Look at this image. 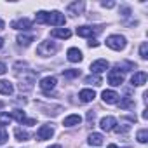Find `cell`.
Listing matches in <instances>:
<instances>
[{
  "mask_svg": "<svg viewBox=\"0 0 148 148\" xmlns=\"http://www.w3.org/2000/svg\"><path fill=\"white\" fill-rule=\"evenodd\" d=\"M37 52L40 56H52V54L58 52V44L56 42H51V40H45V42H42L37 47Z\"/></svg>",
  "mask_w": 148,
  "mask_h": 148,
  "instance_id": "cell-1",
  "label": "cell"
},
{
  "mask_svg": "<svg viewBox=\"0 0 148 148\" xmlns=\"http://www.w3.org/2000/svg\"><path fill=\"white\" fill-rule=\"evenodd\" d=\"M106 45L113 51H122L125 47V37L122 35H110L106 38Z\"/></svg>",
  "mask_w": 148,
  "mask_h": 148,
  "instance_id": "cell-2",
  "label": "cell"
},
{
  "mask_svg": "<svg viewBox=\"0 0 148 148\" xmlns=\"http://www.w3.org/2000/svg\"><path fill=\"white\" fill-rule=\"evenodd\" d=\"M64 23H66L64 14H61L59 11H52V12H49L47 25H52V26H64Z\"/></svg>",
  "mask_w": 148,
  "mask_h": 148,
  "instance_id": "cell-3",
  "label": "cell"
},
{
  "mask_svg": "<svg viewBox=\"0 0 148 148\" xmlns=\"http://www.w3.org/2000/svg\"><path fill=\"white\" fill-rule=\"evenodd\" d=\"M11 119H16L19 124H26V125H33V124L37 122L35 119H26V113H25L23 110H12Z\"/></svg>",
  "mask_w": 148,
  "mask_h": 148,
  "instance_id": "cell-4",
  "label": "cell"
},
{
  "mask_svg": "<svg viewBox=\"0 0 148 148\" xmlns=\"http://www.w3.org/2000/svg\"><path fill=\"white\" fill-rule=\"evenodd\" d=\"M108 84H112V86H122L124 84V75L120 73V70H110V73H108Z\"/></svg>",
  "mask_w": 148,
  "mask_h": 148,
  "instance_id": "cell-5",
  "label": "cell"
},
{
  "mask_svg": "<svg viewBox=\"0 0 148 148\" xmlns=\"http://www.w3.org/2000/svg\"><path fill=\"white\" fill-rule=\"evenodd\" d=\"M99 32H101V28H94V26H79L77 28V35L79 37H94Z\"/></svg>",
  "mask_w": 148,
  "mask_h": 148,
  "instance_id": "cell-6",
  "label": "cell"
},
{
  "mask_svg": "<svg viewBox=\"0 0 148 148\" xmlns=\"http://www.w3.org/2000/svg\"><path fill=\"white\" fill-rule=\"evenodd\" d=\"M56 84H58L56 77H45V79L40 80V89L45 91V92H51V91L56 87Z\"/></svg>",
  "mask_w": 148,
  "mask_h": 148,
  "instance_id": "cell-7",
  "label": "cell"
},
{
  "mask_svg": "<svg viewBox=\"0 0 148 148\" xmlns=\"http://www.w3.org/2000/svg\"><path fill=\"white\" fill-rule=\"evenodd\" d=\"M99 125H101V129L103 131H113L115 129V125H117V119L115 117H103L101 120H99Z\"/></svg>",
  "mask_w": 148,
  "mask_h": 148,
  "instance_id": "cell-8",
  "label": "cell"
},
{
  "mask_svg": "<svg viewBox=\"0 0 148 148\" xmlns=\"http://www.w3.org/2000/svg\"><path fill=\"white\" fill-rule=\"evenodd\" d=\"M52 134H54V131H52L51 125H42V127L37 131V139H38V141H45V139H51Z\"/></svg>",
  "mask_w": 148,
  "mask_h": 148,
  "instance_id": "cell-9",
  "label": "cell"
},
{
  "mask_svg": "<svg viewBox=\"0 0 148 148\" xmlns=\"http://www.w3.org/2000/svg\"><path fill=\"white\" fill-rule=\"evenodd\" d=\"M106 70H108V61L106 59H98V61H94L91 64V71L92 73H103Z\"/></svg>",
  "mask_w": 148,
  "mask_h": 148,
  "instance_id": "cell-10",
  "label": "cell"
},
{
  "mask_svg": "<svg viewBox=\"0 0 148 148\" xmlns=\"http://www.w3.org/2000/svg\"><path fill=\"white\" fill-rule=\"evenodd\" d=\"M66 56H68V61H71V63L82 61V52H80V49H77V47H70V49L66 51Z\"/></svg>",
  "mask_w": 148,
  "mask_h": 148,
  "instance_id": "cell-11",
  "label": "cell"
},
{
  "mask_svg": "<svg viewBox=\"0 0 148 148\" xmlns=\"http://www.w3.org/2000/svg\"><path fill=\"white\" fill-rule=\"evenodd\" d=\"M80 122H82V117H80V115H77V113H73V115L64 117L63 125H64V127H73V125H80Z\"/></svg>",
  "mask_w": 148,
  "mask_h": 148,
  "instance_id": "cell-12",
  "label": "cell"
},
{
  "mask_svg": "<svg viewBox=\"0 0 148 148\" xmlns=\"http://www.w3.org/2000/svg\"><path fill=\"white\" fill-rule=\"evenodd\" d=\"M101 98H103V101L105 103H108V105H115L117 101H119V94L115 92V91H103V94H101Z\"/></svg>",
  "mask_w": 148,
  "mask_h": 148,
  "instance_id": "cell-13",
  "label": "cell"
},
{
  "mask_svg": "<svg viewBox=\"0 0 148 148\" xmlns=\"http://www.w3.org/2000/svg\"><path fill=\"white\" fill-rule=\"evenodd\" d=\"M145 82H146V73H145V71H136L134 75L131 77V84H132V86H136V87L143 86Z\"/></svg>",
  "mask_w": 148,
  "mask_h": 148,
  "instance_id": "cell-14",
  "label": "cell"
},
{
  "mask_svg": "<svg viewBox=\"0 0 148 148\" xmlns=\"http://www.w3.org/2000/svg\"><path fill=\"white\" fill-rule=\"evenodd\" d=\"M51 37L52 38H70L71 37V32L68 30V28H56V30H52L51 32Z\"/></svg>",
  "mask_w": 148,
  "mask_h": 148,
  "instance_id": "cell-15",
  "label": "cell"
},
{
  "mask_svg": "<svg viewBox=\"0 0 148 148\" xmlns=\"http://www.w3.org/2000/svg\"><path fill=\"white\" fill-rule=\"evenodd\" d=\"M103 134H99V132H91L89 134V138H87V143L91 145V146H101L103 145Z\"/></svg>",
  "mask_w": 148,
  "mask_h": 148,
  "instance_id": "cell-16",
  "label": "cell"
},
{
  "mask_svg": "<svg viewBox=\"0 0 148 148\" xmlns=\"http://www.w3.org/2000/svg\"><path fill=\"white\" fill-rule=\"evenodd\" d=\"M14 92V86L9 80H0V94L4 96H11Z\"/></svg>",
  "mask_w": 148,
  "mask_h": 148,
  "instance_id": "cell-17",
  "label": "cell"
},
{
  "mask_svg": "<svg viewBox=\"0 0 148 148\" xmlns=\"http://www.w3.org/2000/svg\"><path fill=\"white\" fill-rule=\"evenodd\" d=\"M11 26L16 28V30H30V28H32V21L26 19V18H25V19H18V21H12Z\"/></svg>",
  "mask_w": 148,
  "mask_h": 148,
  "instance_id": "cell-18",
  "label": "cell"
},
{
  "mask_svg": "<svg viewBox=\"0 0 148 148\" xmlns=\"http://www.w3.org/2000/svg\"><path fill=\"white\" fill-rule=\"evenodd\" d=\"M79 98H80V101L89 103V101H92V99L96 98V92H94L92 89H82V91L79 92Z\"/></svg>",
  "mask_w": 148,
  "mask_h": 148,
  "instance_id": "cell-19",
  "label": "cell"
},
{
  "mask_svg": "<svg viewBox=\"0 0 148 148\" xmlns=\"http://www.w3.org/2000/svg\"><path fill=\"white\" fill-rule=\"evenodd\" d=\"M84 11V2H75V4H70L68 5V12L73 14V16H77Z\"/></svg>",
  "mask_w": 148,
  "mask_h": 148,
  "instance_id": "cell-20",
  "label": "cell"
},
{
  "mask_svg": "<svg viewBox=\"0 0 148 148\" xmlns=\"http://www.w3.org/2000/svg\"><path fill=\"white\" fill-rule=\"evenodd\" d=\"M14 136H16L18 141H28V139H30V134H28L26 131H23L21 127H16V129H14Z\"/></svg>",
  "mask_w": 148,
  "mask_h": 148,
  "instance_id": "cell-21",
  "label": "cell"
},
{
  "mask_svg": "<svg viewBox=\"0 0 148 148\" xmlns=\"http://www.w3.org/2000/svg\"><path fill=\"white\" fill-rule=\"evenodd\" d=\"M47 19H49V12H45V11H38L35 16V21L38 25H47Z\"/></svg>",
  "mask_w": 148,
  "mask_h": 148,
  "instance_id": "cell-22",
  "label": "cell"
},
{
  "mask_svg": "<svg viewBox=\"0 0 148 148\" xmlns=\"http://www.w3.org/2000/svg\"><path fill=\"white\" fill-rule=\"evenodd\" d=\"M35 40L33 35H18V44L19 45H30Z\"/></svg>",
  "mask_w": 148,
  "mask_h": 148,
  "instance_id": "cell-23",
  "label": "cell"
},
{
  "mask_svg": "<svg viewBox=\"0 0 148 148\" xmlns=\"http://www.w3.org/2000/svg\"><path fill=\"white\" fill-rule=\"evenodd\" d=\"M101 77H98V75H89L87 79H86V84H92V86H101Z\"/></svg>",
  "mask_w": 148,
  "mask_h": 148,
  "instance_id": "cell-24",
  "label": "cell"
},
{
  "mask_svg": "<svg viewBox=\"0 0 148 148\" xmlns=\"http://www.w3.org/2000/svg\"><path fill=\"white\" fill-rule=\"evenodd\" d=\"M63 75L68 77V79H75V77L80 75V70H73V68H71V70H64V71H63Z\"/></svg>",
  "mask_w": 148,
  "mask_h": 148,
  "instance_id": "cell-25",
  "label": "cell"
},
{
  "mask_svg": "<svg viewBox=\"0 0 148 148\" xmlns=\"http://www.w3.org/2000/svg\"><path fill=\"white\" fill-rule=\"evenodd\" d=\"M139 56H141V59H148V44H146V42L141 44V47H139Z\"/></svg>",
  "mask_w": 148,
  "mask_h": 148,
  "instance_id": "cell-26",
  "label": "cell"
},
{
  "mask_svg": "<svg viewBox=\"0 0 148 148\" xmlns=\"http://www.w3.org/2000/svg\"><path fill=\"white\" fill-rule=\"evenodd\" d=\"M136 138H138L139 143H146V141H148V131H146V129H141Z\"/></svg>",
  "mask_w": 148,
  "mask_h": 148,
  "instance_id": "cell-27",
  "label": "cell"
},
{
  "mask_svg": "<svg viewBox=\"0 0 148 148\" xmlns=\"http://www.w3.org/2000/svg\"><path fill=\"white\" fill-rule=\"evenodd\" d=\"M11 124V115L9 113H0V125H9Z\"/></svg>",
  "mask_w": 148,
  "mask_h": 148,
  "instance_id": "cell-28",
  "label": "cell"
},
{
  "mask_svg": "<svg viewBox=\"0 0 148 148\" xmlns=\"http://www.w3.org/2000/svg\"><path fill=\"white\" fill-rule=\"evenodd\" d=\"M129 106H132V99H131L129 96H125V98L120 101V108H129Z\"/></svg>",
  "mask_w": 148,
  "mask_h": 148,
  "instance_id": "cell-29",
  "label": "cell"
},
{
  "mask_svg": "<svg viewBox=\"0 0 148 148\" xmlns=\"http://www.w3.org/2000/svg\"><path fill=\"white\" fill-rule=\"evenodd\" d=\"M7 139H9V134H7V131L2 127V129H0V145H4Z\"/></svg>",
  "mask_w": 148,
  "mask_h": 148,
  "instance_id": "cell-30",
  "label": "cell"
},
{
  "mask_svg": "<svg viewBox=\"0 0 148 148\" xmlns=\"http://www.w3.org/2000/svg\"><path fill=\"white\" fill-rule=\"evenodd\" d=\"M101 5H103V7H106V9H112V7L115 5V2H103Z\"/></svg>",
  "mask_w": 148,
  "mask_h": 148,
  "instance_id": "cell-31",
  "label": "cell"
},
{
  "mask_svg": "<svg viewBox=\"0 0 148 148\" xmlns=\"http://www.w3.org/2000/svg\"><path fill=\"white\" fill-rule=\"evenodd\" d=\"M5 71H7V66H5L4 63H0V75H4Z\"/></svg>",
  "mask_w": 148,
  "mask_h": 148,
  "instance_id": "cell-32",
  "label": "cell"
},
{
  "mask_svg": "<svg viewBox=\"0 0 148 148\" xmlns=\"http://www.w3.org/2000/svg\"><path fill=\"white\" fill-rule=\"evenodd\" d=\"M87 45H89V47H98V45H99V42H96V40H89V42H87Z\"/></svg>",
  "mask_w": 148,
  "mask_h": 148,
  "instance_id": "cell-33",
  "label": "cell"
},
{
  "mask_svg": "<svg viewBox=\"0 0 148 148\" xmlns=\"http://www.w3.org/2000/svg\"><path fill=\"white\" fill-rule=\"evenodd\" d=\"M2 47H4V38L0 37V49H2Z\"/></svg>",
  "mask_w": 148,
  "mask_h": 148,
  "instance_id": "cell-34",
  "label": "cell"
},
{
  "mask_svg": "<svg viewBox=\"0 0 148 148\" xmlns=\"http://www.w3.org/2000/svg\"><path fill=\"white\" fill-rule=\"evenodd\" d=\"M108 148H119L117 145H108Z\"/></svg>",
  "mask_w": 148,
  "mask_h": 148,
  "instance_id": "cell-35",
  "label": "cell"
},
{
  "mask_svg": "<svg viewBox=\"0 0 148 148\" xmlns=\"http://www.w3.org/2000/svg\"><path fill=\"white\" fill-rule=\"evenodd\" d=\"M49 148H61L59 145H52V146H49Z\"/></svg>",
  "mask_w": 148,
  "mask_h": 148,
  "instance_id": "cell-36",
  "label": "cell"
},
{
  "mask_svg": "<svg viewBox=\"0 0 148 148\" xmlns=\"http://www.w3.org/2000/svg\"><path fill=\"white\" fill-rule=\"evenodd\" d=\"M2 106H4V103H2V101H0V108H2Z\"/></svg>",
  "mask_w": 148,
  "mask_h": 148,
  "instance_id": "cell-37",
  "label": "cell"
}]
</instances>
